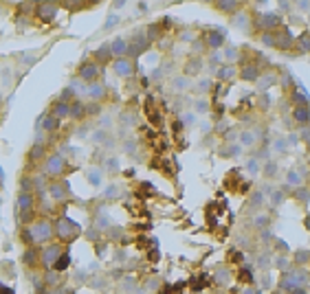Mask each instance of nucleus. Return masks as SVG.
Wrapping results in <instances>:
<instances>
[{
    "mask_svg": "<svg viewBox=\"0 0 310 294\" xmlns=\"http://www.w3.org/2000/svg\"><path fill=\"white\" fill-rule=\"evenodd\" d=\"M55 237V224L48 218H40L22 229V242L26 246H44Z\"/></svg>",
    "mask_w": 310,
    "mask_h": 294,
    "instance_id": "f257e3e1",
    "label": "nucleus"
},
{
    "mask_svg": "<svg viewBox=\"0 0 310 294\" xmlns=\"http://www.w3.org/2000/svg\"><path fill=\"white\" fill-rule=\"evenodd\" d=\"M306 284H308V273L304 270V266H297V268H290V270H286V273L282 275L278 290L284 292V294H290L295 290L306 288Z\"/></svg>",
    "mask_w": 310,
    "mask_h": 294,
    "instance_id": "f03ea898",
    "label": "nucleus"
},
{
    "mask_svg": "<svg viewBox=\"0 0 310 294\" xmlns=\"http://www.w3.org/2000/svg\"><path fill=\"white\" fill-rule=\"evenodd\" d=\"M284 26V18L278 11H260L253 13V31L262 33V31H278Z\"/></svg>",
    "mask_w": 310,
    "mask_h": 294,
    "instance_id": "7ed1b4c3",
    "label": "nucleus"
},
{
    "mask_svg": "<svg viewBox=\"0 0 310 294\" xmlns=\"http://www.w3.org/2000/svg\"><path fill=\"white\" fill-rule=\"evenodd\" d=\"M53 224H55V237H58V242L70 244L80 237V226L70 218H66V215L58 218V222H53Z\"/></svg>",
    "mask_w": 310,
    "mask_h": 294,
    "instance_id": "20e7f679",
    "label": "nucleus"
},
{
    "mask_svg": "<svg viewBox=\"0 0 310 294\" xmlns=\"http://www.w3.org/2000/svg\"><path fill=\"white\" fill-rule=\"evenodd\" d=\"M62 253H64V244L62 242H48V244H44L42 251H40V266H42L44 270L53 268V266L58 264V259L62 257Z\"/></svg>",
    "mask_w": 310,
    "mask_h": 294,
    "instance_id": "39448f33",
    "label": "nucleus"
},
{
    "mask_svg": "<svg viewBox=\"0 0 310 294\" xmlns=\"http://www.w3.org/2000/svg\"><path fill=\"white\" fill-rule=\"evenodd\" d=\"M66 169V158L62 154H51L44 160V176H51V178H60Z\"/></svg>",
    "mask_w": 310,
    "mask_h": 294,
    "instance_id": "423d86ee",
    "label": "nucleus"
},
{
    "mask_svg": "<svg viewBox=\"0 0 310 294\" xmlns=\"http://www.w3.org/2000/svg\"><path fill=\"white\" fill-rule=\"evenodd\" d=\"M224 31L220 29H209L202 33V42H204V48H212V51H220V48H224Z\"/></svg>",
    "mask_w": 310,
    "mask_h": 294,
    "instance_id": "0eeeda50",
    "label": "nucleus"
},
{
    "mask_svg": "<svg viewBox=\"0 0 310 294\" xmlns=\"http://www.w3.org/2000/svg\"><path fill=\"white\" fill-rule=\"evenodd\" d=\"M36 11H38V18L42 22H51L60 11V2L58 0H42V2H38Z\"/></svg>",
    "mask_w": 310,
    "mask_h": 294,
    "instance_id": "6e6552de",
    "label": "nucleus"
},
{
    "mask_svg": "<svg viewBox=\"0 0 310 294\" xmlns=\"http://www.w3.org/2000/svg\"><path fill=\"white\" fill-rule=\"evenodd\" d=\"M99 75H102V66L97 62H86V64L80 66V70H77V77H80L82 81H86V84L99 81Z\"/></svg>",
    "mask_w": 310,
    "mask_h": 294,
    "instance_id": "1a4fd4ad",
    "label": "nucleus"
},
{
    "mask_svg": "<svg viewBox=\"0 0 310 294\" xmlns=\"http://www.w3.org/2000/svg\"><path fill=\"white\" fill-rule=\"evenodd\" d=\"M231 24L236 26L238 31H244V33H251L253 31V13H248L246 9H240L231 15Z\"/></svg>",
    "mask_w": 310,
    "mask_h": 294,
    "instance_id": "9d476101",
    "label": "nucleus"
},
{
    "mask_svg": "<svg viewBox=\"0 0 310 294\" xmlns=\"http://www.w3.org/2000/svg\"><path fill=\"white\" fill-rule=\"evenodd\" d=\"M150 48V40H148L146 33H136L132 37V42H128V57H139Z\"/></svg>",
    "mask_w": 310,
    "mask_h": 294,
    "instance_id": "9b49d317",
    "label": "nucleus"
},
{
    "mask_svg": "<svg viewBox=\"0 0 310 294\" xmlns=\"http://www.w3.org/2000/svg\"><path fill=\"white\" fill-rule=\"evenodd\" d=\"M292 46H295V37L286 26L275 31V48L278 51H292Z\"/></svg>",
    "mask_w": 310,
    "mask_h": 294,
    "instance_id": "f8f14e48",
    "label": "nucleus"
},
{
    "mask_svg": "<svg viewBox=\"0 0 310 294\" xmlns=\"http://www.w3.org/2000/svg\"><path fill=\"white\" fill-rule=\"evenodd\" d=\"M112 70L119 77H132L134 75V62L130 57H114L112 59Z\"/></svg>",
    "mask_w": 310,
    "mask_h": 294,
    "instance_id": "ddd939ff",
    "label": "nucleus"
},
{
    "mask_svg": "<svg viewBox=\"0 0 310 294\" xmlns=\"http://www.w3.org/2000/svg\"><path fill=\"white\" fill-rule=\"evenodd\" d=\"M260 75H262V70H260L258 62H244L240 66V73H238L242 81H258Z\"/></svg>",
    "mask_w": 310,
    "mask_h": 294,
    "instance_id": "4468645a",
    "label": "nucleus"
},
{
    "mask_svg": "<svg viewBox=\"0 0 310 294\" xmlns=\"http://www.w3.org/2000/svg\"><path fill=\"white\" fill-rule=\"evenodd\" d=\"M33 204H36V200H33V193L20 191V196H18V213H20L22 220H26L31 215Z\"/></svg>",
    "mask_w": 310,
    "mask_h": 294,
    "instance_id": "2eb2a0df",
    "label": "nucleus"
},
{
    "mask_svg": "<svg viewBox=\"0 0 310 294\" xmlns=\"http://www.w3.org/2000/svg\"><path fill=\"white\" fill-rule=\"evenodd\" d=\"M214 4H216V9H218L220 13H226V15H234L236 11L242 9L240 0H214Z\"/></svg>",
    "mask_w": 310,
    "mask_h": 294,
    "instance_id": "dca6fc26",
    "label": "nucleus"
},
{
    "mask_svg": "<svg viewBox=\"0 0 310 294\" xmlns=\"http://www.w3.org/2000/svg\"><path fill=\"white\" fill-rule=\"evenodd\" d=\"M290 114H292V121H297L300 125L310 123V105H292Z\"/></svg>",
    "mask_w": 310,
    "mask_h": 294,
    "instance_id": "f3484780",
    "label": "nucleus"
},
{
    "mask_svg": "<svg viewBox=\"0 0 310 294\" xmlns=\"http://www.w3.org/2000/svg\"><path fill=\"white\" fill-rule=\"evenodd\" d=\"M42 284L46 286V288H58L60 284H62V273H60V270H55V268L44 270V275H42Z\"/></svg>",
    "mask_w": 310,
    "mask_h": 294,
    "instance_id": "a211bd4d",
    "label": "nucleus"
},
{
    "mask_svg": "<svg viewBox=\"0 0 310 294\" xmlns=\"http://www.w3.org/2000/svg\"><path fill=\"white\" fill-rule=\"evenodd\" d=\"M238 73H240V70H238L234 64H224V66H220V68L216 70V77H218L220 81H234L238 77Z\"/></svg>",
    "mask_w": 310,
    "mask_h": 294,
    "instance_id": "6ab92c4d",
    "label": "nucleus"
},
{
    "mask_svg": "<svg viewBox=\"0 0 310 294\" xmlns=\"http://www.w3.org/2000/svg\"><path fill=\"white\" fill-rule=\"evenodd\" d=\"M88 95H90L92 101H104L108 95V90H106V86L104 84H99V81H92V84H88Z\"/></svg>",
    "mask_w": 310,
    "mask_h": 294,
    "instance_id": "aec40b11",
    "label": "nucleus"
},
{
    "mask_svg": "<svg viewBox=\"0 0 310 294\" xmlns=\"http://www.w3.org/2000/svg\"><path fill=\"white\" fill-rule=\"evenodd\" d=\"M110 51L114 57H128V42L124 37H114V40H110Z\"/></svg>",
    "mask_w": 310,
    "mask_h": 294,
    "instance_id": "412c9836",
    "label": "nucleus"
},
{
    "mask_svg": "<svg viewBox=\"0 0 310 294\" xmlns=\"http://www.w3.org/2000/svg\"><path fill=\"white\" fill-rule=\"evenodd\" d=\"M51 114H53L58 121L68 119V116H70V103H66V101H55V103L51 105Z\"/></svg>",
    "mask_w": 310,
    "mask_h": 294,
    "instance_id": "4be33fe9",
    "label": "nucleus"
},
{
    "mask_svg": "<svg viewBox=\"0 0 310 294\" xmlns=\"http://www.w3.org/2000/svg\"><path fill=\"white\" fill-rule=\"evenodd\" d=\"M66 191H68V185H64V182H53V185L48 187L51 200H55V202H64V200H66Z\"/></svg>",
    "mask_w": 310,
    "mask_h": 294,
    "instance_id": "5701e85b",
    "label": "nucleus"
},
{
    "mask_svg": "<svg viewBox=\"0 0 310 294\" xmlns=\"http://www.w3.org/2000/svg\"><path fill=\"white\" fill-rule=\"evenodd\" d=\"M22 264L29 266V268L38 266V264H40V251H38L36 246H26L24 255H22Z\"/></svg>",
    "mask_w": 310,
    "mask_h": 294,
    "instance_id": "b1692460",
    "label": "nucleus"
},
{
    "mask_svg": "<svg viewBox=\"0 0 310 294\" xmlns=\"http://www.w3.org/2000/svg\"><path fill=\"white\" fill-rule=\"evenodd\" d=\"M58 125H60V121L55 119V116L48 112V114H44L40 121H38V127H40L42 132H55L58 130Z\"/></svg>",
    "mask_w": 310,
    "mask_h": 294,
    "instance_id": "393cba45",
    "label": "nucleus"
},
{
    "mask_svg": "<svg viewBox=\"0 0 310 294\" xmlns=\"http://www.w3.org/2000/svg\"><path fill=\"white\" fill-rule=\"evenodd\" d=\"M240 59H242L240 48H236V46H224L222 48V62L224 64H236V62H240Z\"/></svg>",
    "mask_w": 310,
    "mask_h": 294,
    "instance_id": "a878e982",
    "label": "nucleus"
},
{
    "mask_svg": "<svg viewBox=\"0 0 310 294\" xmlns=\"http://www.w3.org/2000/svg\"><path fill=\"white\" fill-rule=\"evenodd\" d=\"M95 59L99 64H106V62H110V59H114V55H112V51H110V42H104L102 46L95 51Z\"/></svg>",
    "mask_w": 310,
    "mask_h": 294,
    "instance_id": "bb28decb",
    "label": "nucleus"
},
{
    "mask_svg": "<svg viewBox=\"0 0 310 294\" xmlns=\"http://www.w3.org/2000/svg\"><path fill=\"white\" fill-rule=\"evenodd\" d=\"M202 70V59L200 57H192V59H187V64H185V75L187 77H196L198 73Z\"/></svg>",
    "mask_w": 310,
    "mask_h": 294,
    "instance_id": "cd10ccee",
    "label": "nucleus"
},
{
    "mask_svg": "<svg viewBox=\"0 0 310 294\" xmlns=\"http://www.w3.org/2000/svg\"><path fill=\"white\" fill-rule=\"evenodd\" d=\"M295 46L300 53H310V31H304L300 37H295Z\"/></svg>",
    "mask_w": 310,
    "mask_h": 294,
    "instance_id": "c85d7f7f",
    "label": "nucleus"
},
{
    "mask_svg": "<svg viewBox=\"0 0 310 294\" xmlns=\"http://www.w3.org/2000/svg\"><path fill=\"white\" fill-rule=\"evenodd\" d=\"M280 81V77L278 73H262L260 75V79H258V86L262 88V90H266L268 86H273V84H278Z\"/></svg>",
    "mask_w": 310,
    "mask_h": 294,
    "instance_id": "c756f323",
    "label": "nucleus"
},
{
    "mask_svg": "<svg viewBox=\"0 0 310 294\" xmlns=\"http://www.w3.org/2000/svg\"><path fill=\"white\" fill-rule=\"evenodd\" d=\"M290 103L292 105H310V97L304 90H290Z\"/></svg>",
    "mask_w": 310,
    "mask_h": 294,
    "instance_id": "7c9ffc66",
    "label": "nucleus"
},
{
    "mask_svg": "<svg viewBox=\"0 0 310 294\" xmlns=\"http://www.w3.org/2000/svg\"><path fill=\"white\" fill-rule=\"evenodd\" d=\"M286 182H288L290 187H302L304 185V178H302V174L297 169H288V174H286Z\"/></svg>",
    "mask_w": 310,
    "mask_h": 294,
    "instance_id": "2f4dec72",
    "label": "nucleus"
},
{
    "mask_svg": "<svg viewBox=\"0 0 310 294\" xmlns=\"http://www.w3.org/2000/svg\"><path fill=\"white\" fill-rule=\"evenodd\" d=\"M256 141H258V136H256V132L253 130H244L240 134V143L244 147H251V145H256Z\"/></svg>",
    "mask_w": 310,
    "mask_h": 294,
    "instance_id": "473e14b6",
    "label": "nucleus"
},
{
    "mask_svg": "<svg viewBox=\"0 0 310 294\" xmlns=\"http://www.w3.org/2000/svg\"><path fill=\"white\" fill-rule=\"evenodd\" d=\"M84 114H86V103H82V101L70 103V116L73 119H82Z\"/></svg>",
    "mask_w": 310,
    "mask_h": 294,
    "instance_id": "72a5a7b5",
    "label": "nucleus"
},
{
    "mask_svg": "<svg viewBox=\"0 0 310 294\" xmlns=\"http://www.w3.org/2000/svg\"><path fill=\"white\" fill-rule=\"evenodd\" d=\"M260 42H262L264 46L275 48V31H262L260 33Z\"/></svg>",
    "mask_w": 310,
    "mask_h": 294,
    "instance_id": "f704fd0d",
    "label": "nucleus"
},
{
    "mask_svg": "<svg viewBox=\"0 0 310 294\" xmlns=\"http://www.w3.org/2000/svg\"><path fill=\"white\" fill-rule=\"evenodd\" d=\"M146 35H148V40L150 42H158L160 40V26L158 24H150L148 26V31H146Z\"/></svg>",
    "mask_w": 310,
    "mask_h": 294,
    "instance_id": "c9c22d12",
    "label": "nucleus"
},
{
    "mask_svg": "<svg viewBox=\"0 0 310 294\" xmlns=\"http://www.w3.org/2000/svg\"><path fill=\"white\" fill-rule=\"evenodd\" d=\"M68 264H70V255L64 251V253H62V257L58 259V264H55L53 268H55V270H60V273H64V270L68 268Z\"/></svg>",
    "mask_w": 310,
    "mask_h": 294,
    "instance_id": "e433bc0d",
    "label": "nucleus"
},
{
    "mask_svg": "<svg viewBox=\"0 0 310 294\" xmlns=\"http://www.w3.org/2000/svg\"><path fill=\"white\" fill-rule=\"evenodd\" d=\"M172 86H174L176 90H187V88H190V77H187V75L176 77V79L172 81Z\"/></svg>",
    "mask_w": 310,
    "mask_h": 294,
    "instance_id": "4c0bfd02",
    "label": "nucleus"
},
{
    "mask_svg": "<svg viewBox=\"0 0 310 294\" xmlns=\"http://www.w3.org/2000/svg\"><path fill=\"white\" fill-rule=\"evenodd\" d=\"M292 196H295L297 200H300V202H308V198H310V189H308V187H297V189L295 191H292Z\"/></svg>",
    "mask_w": 310,
    "mask_h": 294,
    "instance_id": "58836bf2",
    "label": "nucleus"
},
{
    "mask_svg": "<svg viewBox=\"0 0 310 294\" xmlns=\"http://www.w3.org/2000/svg\"><path fill=\"white\" fill-rule=\"evenodd\" d=\"M44 152H46V149H44L42 143H36V145L31 147V152H29V158H31V160H38V158L44 156Z\"/></svg>",
    "mask_w": 310,
    "mask_h": 294,
    "instance_id": "ea45409f",
    "label": "nucleus"
},
{
    "mask_svg": "<svg viewBox=\"0 0 310 294\" xmlns=\"http://www.w3.org/2000/svg\"><path fill=\"white\" fill-rule=\"evenodd\" d=\"M117 24H119V15L117 13H110L108 18H106V24H104V29L110 31V29H114Z\"/></svg>",
    "mask_w": 310,
    "mask_h": 294,
    "instance_id": "a19ab883",
    "label": "nucleus"
},
{
    "mask_svg": "<svg viewBox=\"0 0 310 294\" xmlns=\"http://www.w3.org/2000/svg\"><path fill=\"white\" fill-rule=\"evenodd\" d=\"M73 86H68V88H64L62 90V95H60V101H66V103H73Z\"/></svg>",
    "mask_w": 310,
    "mask_h": 294,
    "instance_id": "79ce46f5",
    "label": "nucleus"
},
{
    "mask_svg": "<svg viewBox=\"0 0 310 294\" xmlns=\"http://www.w3.org/2000/svg\"><path fill=\"white\" fill-rule=\"evenodd\" d=\"M88 180H90V185H102V171L92 169L90 174H88Z\"/></svg>",
    "mask_w": 310,
    "mask_h": 294,
    "instance_id": "37998d69",
    "label": "nucleus"
},
{
    "mask_svg": "<svg viewBox=\"0 0 310 294\" xmlns=\"http://www.w3.org/2000/svg\"><path fill=\"white\" fill-rule=\"evenodd\" d=\"M275 174H278V163H266V167H264V176H266V178H273Z\"/></svg>",
    "mask_w": 310,
    "mask_h": 294,
    "instance_id": "c03bdc74",
    "label": "nucleus"
},
{
    "mask_svg": "<svg viewBox=\"0 0 310 294\" xmlns=\"http://www.w3.org/2000/svg\"><path fill=\"white\" fill-rule=\"evenodd\" d=\"M82 2H84V0H62V4H64L66 9H70V11L80 9V7H82Z\"/></svg>",
    "mask_w": 310,
    "mask_h": 294,
    "instance_id": "a18cd8bd",
    "label": "nucleus"
},
{
    "mask_svg": "<svg viewBox=\"0 0 310 294\" xmlns=\"http://www.w3.org/2000/svg\"><path fill=\"white\" fill-rule=\"evenodd\" d=\"M280 84H282V88H290L292 86V75L290 73H282Z\"/></svg>",
    "mask_w": 310,
    "mask_h": 294,
    "instance_id": "49530a36",
    "label": "nucleus"
},
{
    "mask_svg": "<svg viewBox=\"0 0 310 294\" xmlns=\"http://www.w3.org/2000/svg\"><path fill=\"white\" fill-rule=\"evenodd\" d=\"M178 40H180V42H196V33H192V31H180Z\"/></svg>",
    "mask_w": 310,
    "mask_h": 294,
    "instance_id": "de8ad7c7",
    "label": "nucleus"
},
{
    "mask_svg": "<svg viewBox=\"0 0 310 294\" xmlns=\"http://www.w3.org/2000/svg\"><path fill=\"white\" fill-rule=\"evenodd\" d=\"M308 259H310V255H308L306 251H300V253L295 255V262H297V266H304V264L308 262Z\"/></svg>",
    "mask_w": 310,
    "mask_h": 294,
    "instance_id": "09e8293b",
    "label": "nucleus"
},
{
    "mask_svg": "<svg viewBox=\"0 0 310 294\" xmlns=\"http://www.w3.org/2000/svg\"><path fill=\"white\" fill-rule=\"evenodd\" d=\"M42 294H68V290H64L62 286H58V288H46V292H42Z\"/></svg>",
    "mask_w": 310,
    "mask_h": 294,
    "instance_id": "8fccbe9b",
    "label": "nucleus"
},
{
    "mask_svg": "<svg viewBox=\"0 0 310 294\" xmlns=\"http://www.w3.org/2000/svg\"><path fill=\"white\" fill-rule=\"evenodd\" d=\"M33 189H38V191L44 189V176H38V178H33Z\"/></svg>",
    "mask_w": 310,
    "mask_h": 294,
    "instance_id": "3c124183",
    "label": "nucleus"
},
{
    "mask_svg": "<svg viewBox=\"0 0 310 294\" xmlns=\"http://www.w3.org/2000/svg\"><path fill=\"white\" fill-rule=\"evenodd\" d=\"M253 224H256V226H266L268 224V218H266V215H256Z\"/></svg>",
    "mask_w": 310,
    "mask_h": 294,
    "instance_id": "603ef678",
    "label": "nucleus"
},
{
    "mask_svg": "<svg viewBox=\"0 0 310 294\" xmlns=\"http://www.w3.org/2000/svg\"><path fill=\"white\" fill-rule=\"evenodd\" d=\"M99 110H102V108H99L97 101L92 103V105H86V114H99Z\"/></svg>",
    "mask_w": 310,
    "mask_h": 294,
    "instance_id": "864d4df0",
    "label": "nucleus"
},
{
    "mask_svg": "<svg viewBox=\"0 0 310 294\" xmlns=\"http://www.w3.org/2000/svg\"><path fill=\"white\" fill-rule=\"evenodd\" d=\"M297 7L302 11H310V0H297Z\"/></svg>",
    "mask_w": 310,
    "mask_h": 294,
    "instance_id": "5fc2aeb1",
    "label": "nucleus"
},
{
    "mask_svg": "<svg viewBox=\"0 0 310 294\" xmlns=\"http://www.w3.org/2000/svg\"><path fill=\"white\" fill-rule=\"evenodd\" d=\"M248 169H251V171H258V169H260V160H256V158L248 160Z\"/></svg>",
    "mask_w": 310,
    "mask_h": 294,
    "instance_id": "6e6d98bb",
    "label": "nucleus"
},
{
    "mask_svg": "<svg viewBox=\"0 0 310 294\" xmlns=\"http://www.w3.org/2000/svg\"><path fill=\"white\" fill-rule=\"evenodd\" d=\"M198 86H200V88H202V90H209V86H212V81L202 79V81H200V84H198Z\"/></svg>",
    "mask_w": 310,
    "mask_h": 294,
    "instance_id": "4d7b16f0",
    "label": "nucleus"
},
{
    "mask_svg": "<svg viewBox=\"0 0 310 294\" xmlns=\"http://www.w3.org/2000/svg\"><path fill=\"white\" fill-rule=\"evenodd\" d=\"M0 294H14V290H9L7 286H2V284H0Z\"/></svg>",
    "mask_w": 310,
    "mask_h": 294,
    "instance_id": "13d9d810",
    "label": "nucleus"
},
{
    "mask_svg": "<svg viewBox=\"0 0 310 294\" xmlns=\"http://www.w3.org/2000/svg\"><path fill=\"white\" fill-rule=\"evenodd\" d=\"M124 4H126V0H114V7H117V9H121Z\"/></svg>",
    "mask_w": 310,
    "mask_h": 294,
    "instance_id": "bf43d9fd",
    "label": "nucleus"
},
{
    "mask_svg": "<svg viewBox=\"0 0 310 294\" xmlns=\"http://www.w3.org/2000/svg\"><path fill=\"white\" fill-rule=\"evenodd\" d=\"M2 178H4V174H2V169H0V182H2Z\"/></svg>",
    "mask_w": 310,
    "mask_h": 294,
    "instance_id": "052dcab7",
    "label": "nucleus"
},
{
    "mask_svg": "<svg viewBox=\"0 0 310 294\" xmlns=\"http://www.w3.org/2000/svg\"><path fill=\"white\" fill-rule=\"evenodd\" d=\"M256 2H258V0H256ZM260 4H266V0H260Z\"/></svg>",
    "mask_w": 310,
    "mask_h": 294,
    "instance_id": "680f3d73",
    "label": "nucleus"
},
{
    "mask_svg": "<svg viewBox=\"0 0 310 294\" xmlns=\"http://www.w3.org/2000/svg\"><path fill=\"white\" fill-rule=\"evenodd\" d=\"M90 2H99V0H90Z\"/></svg>",
    "mask_w": 310,
    "mask_h": 294,
    "instance_id": "e2e57ef3",
    "label": "nucleus"
}]
</instances>
